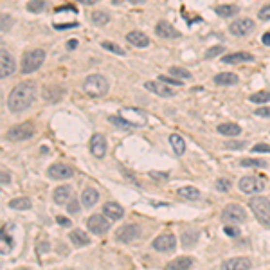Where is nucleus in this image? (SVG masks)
Instances as JSON below:
<instances>
[{
  "label": "nucleus",
  "mask_w": 270,
  "mask_h": 270,
  "mask_svg": "<svg viewBox=\"0 0 270 270\" xmlns=\"http://www.w3.org/2000/svg\"><path fill=\"white\" fill-rule=\"evenodd\" d=\"M36 97V83L22 81L13 88L7 95V107L11 112H22L31 107V103Z\"/></svg>",
  "instance_id": "f257e3e1"
},
{
  "label": "nucleus",
  "mask_w": 270,
  "mask_h": 270,
  "mask_svg": "<svg viewBox=\"0 0 270 270\" xmlns=\"http://www.w3.org/2000/svg\"><path fill=\"white\" fill-rule=\"evenodd\" d=\"M108 79L103 74H90L83 83V90L87 92L90 97H103L108 92Z\"/></svg>",
  "instance_id": "f03ea898"
},
{
  "label": "nucleus",
  "mask_w": 270,
  "mask_h": 270,
  "mask_svg": "<svg viewBox=\"0 0 270 270\" xmlns=\"http://www.w3.org/2000/svg\"><path fill=\"white\" fill-rule=\"evenodd\" d=\"M249 207L252 209L256 220L263 227L270 229V200H267L265 196H252L249 202Z\"/></svg>",
  "instance_id": "7ed1b4c3"
},
{
  "label": "nucleus",
  "mask_w": 270,
  "mask_h": 270,
  "mask_svg": "<svg viewBox=\"0 0 270 270\" xmlns=\"http://www.w3.org/2000/svg\"><path fill=\"white\" fill-rule=\"evenodd\" d=\"M45 60V50L44 49H32L29 52H25L24 58H22V72L24 74H31V72H36L42 63Z\"/></svg>",
  "instance_id": "20e7f679"
},
{
  "label": "nucleus",
  "mask_w": 270,
  "mask_h": 270,
  "mask_svg": "<svg viewBox=\"0 0 270 270\" xmlns=\"http://www.w3.org/2000/svg\"><path fill=\"white\" fill-rule=\"evenodd\" d=\"M267 186V180L265 176L254 175V176H243L239 180V189L241 193H247V195H252V193H261Z\"/></svg>",
  "instance_id": "39448f33"
},
{
  "label": "nucleus",
  "mask_w": 270,
  "mask_h": 270,
  "mask_svg": "<svg viewBox=\"0 0 270 270\" xmlns=\"http://www.w3.org/2000/svg\"><path fill=\"white\" fill-rule=\"evenodd\" d=\"M34 135V126L32 123H22V125H16L9 128L6 132V137L9 141H27Z\"/></svg>",
  "instance_id": "423d86ee"
},
{
  "label": "nucleus",
  "mask_w": 270,
  "mask_h": 270,
  "mask_svg": "<svg viewBox=\"0 0 270 270\" xmlns=\"http://www.w3.org/2000/svg\"><path fill=\"white\" fill-rule=\"evenodd\" d=\"M222 220L229 222V223H239V222L247 220V213L245 209L241 207L239 204H229L223 213H222Z\"/></svg>",
  "instance_id": "0eeeda50"
},
{
  "label": "nucleus",
  "mask_w": 270,
  "mask_h": 270,
  "mask_svg": "<svg viewBox=\"0 0 270 270\" xmlns=\"http://www.w3.org/2000/svg\"><path fill=\"white\" fill-rule=\"evenodd\" d=\"M16 65H15V58L6 50V47L2 45V50H0V78L6 79L15 72Z\"/></svg>",
  "instance_id": "6e6552de"
},
{
  "label": "nucleus",
  "mask_w": 270,
  "mask_h": 270,
  "mask_svg": "<svg viewBox=\"0 0 270 270\" xmlns=\"http://www.w3.org/2000/svg\"><path fill=\"white\" fill-rule=\"evenodd\" d=\"M176 247V238L173 236V234H160V236H157V238L153 239V249L159 252H173Z\"/></svg>",
  "instance_id": "1a4fd4ad"
},
{
  "label": "nucleus",
  "mask_w": 270,
  "mask_h": 270,
  "mask_svg": "<svg viewBox=\"0 0 270 270\" xmlns=\"http://www.w3.org/2000/svg\"><path fill=\"white\" fill-rule=\"evenodd\" d=\"M87 227L90 233L94 234H105L108 233V229H110V222L103 216V214H94V216H90L87 222Z\"/></svg>",
  "instance_id": "9d476101"
},
{
  "label": "nucleus",
  "mask_w": 270,
  "mask_h": 270,
  "mask_svg": "<svg viewBox=\"0 0 270 270\" xmlns=\"http://www.w3.org/2000/svg\"><path fill=\"white\" fill-rule=\"evenodd\" d=\"M252 29H254V22H252L251 18L234 20L233 24L229 25V31L233 32L234 36H247Z\"/></svg>",
  "instance_id": "9b49d317"
},
{
  "label": "nucleus",
  "mask_w": 270,
  "mask_h": 270,
  "mask_svg": "<svg viewBox=\"0 0 270 270\" xmlns=\"http://www.w3.org/2000/svg\"><path fill=\"white\" fill-rule=\"evenodd\" d=\"M47 175L50 178H54V180H65V178H70L74 175V170L67 164H52L47 170Z\"/></svg>",
  "instance_id": "f8f14e48"
},
{
  "label": "nucleus",
  "mask_w": 270,
  "mask_h": 270,
  "mask_svg": "<svg viewBox=\"0 0 270 270\" xmlns=\"http://www.w3.org/2000/svg\"><path fill=\"white\" fill-rule=\"evenodd\" d=\"M90 151L97 159H103L107 155V139H105V135L95 133L94 137L90 139Z\"/></svg>",
  "instance_id": "ddd939ff"
},
{
  "label": "nucleus",
  "mask_w": 270,
  "mask_h": 270,
  "mask_svg": "<svg viewBox=\"0 0 270 270\" xmlns=\"http://www.w3.org/2000/svg\"><path fill=\"white\" fill-rule=\"evenodd\" d=\"M252 261L249 258H231L222 263V270H251Z\"/></svg>",
  "instance_id": "4468645a"
},
{
  "label": "nucleus",
  "mask_w": 270,
  "mask_h": 270,
  "mask_svg": "<svg viewBox=\"0 0 270 270\" xmlns=\"http://www.w3.org/2000/svg\"><path fill=\"white\" fill-rule=\"evenodd\" d=\"M146 88L151 90L153 94L160 95V97H173V95H175V90L170 88L166 83L160 81V79H159V81H148L146 83Z\"/></svg>",
  "instance_id": "2eb2a0df"
},
{
  "label": "nucleus",
  "mask_w": 270,
  "mask_h": 270,
  "mask_svg": "<svg viewBox=\"0 0 270 270\" xmlns=\"http://www.w3.org/2000/svg\"><path fill=\"white\" fill-rule=\"evenodd\" d=\"M139 227L133 225V223H130V225H123L121 229H117V233H115V236H117V239L119 241H125V243H128V241H132V239H135L139 236Z\"/></svg>",
  "instance_id": "dca6fc26"
},
{
  "label": "nucleus",
  "mask_w": 270,
  "mask_h": 270,
  "mask_svg": "<svg viewBox=\"0 0 270 270\" xmlns=\"http://www.w3.org/2000/svg\"><path fill=\"white\" fill-rule=\"evenodd\" d=\"M155 34H159L160 38H178L180 36V32L176 31L170 22H166V20H160V22L157 24V27H155Z\"/></svg>",
  "instance_id": "f3484780"
},
{
  "label": "nucleus",
  "mask_w": 270,
  "mask_h": 270,
  "mask_svg": "<svg viewBox=\"0 0 270 270\" xmlns=\"http://www.w3.org/2000/svg\"><path fill=\"white\" fill-rule=\"evenodd\" d=\"M103 213H105L108 220H121L123 214H125V209L121 207L119 204H115V202H107L103 206Z\"/></svg>",
  "instance_id": "a211bd4d"
},
{
  "label": "nucleus",
  "mask_w": 270,
  "mask_h": 270,
  "mask_svg": "<svg viewBox=\"0 0 270 270\" xmlns=\"http://www.w3.org/2000/svg\"><path fill=\"white\" fill-rule=\"evenodd\" d=\"M193 265H195V259L191 258V256H180V258L170 261V263L166 265V269L168 270H189Z\"/></svg>",
  "instance_id": "6ab92c4d"
},
{
  "label": "nucleus",
  "mask_w": 270,
  "mask_h": 270,
  "mask_svg": "<svg viewBox=\"0 0 270 270\" xmlns=\"http://www.w3.org/2000/svg\"><path fill=\"white\" fill-rule=\"evenodd\" d=\"M126 40H128L132 45H135V47H148V45H150V38L141 31L128 32V34H126Z\"/></svg>",
  "instance_id": "aec40b11"
},
{
  "label": "nucleus",
  "mask_w": 270,
  "mask_h": 270,
  "mask_svg": "<svg viewBox=\"0 0 270 270\" xmlns=\"http://www.w3.org/2000/svg\"><path fill=\"white\" fill-rule=\"evenodd\" d=\"M252 60H254V56L249 54V52H233V54H227V56H223V63H229V65L252 62Z\"/></svg>",
  "instance_id": "412c9836"
},
{
  "label": "nucleus",
  "mask_w": 270,
  "mask_h": 270,
  "mask_svg": "<svg viewBox=\"0 0 270 270\" xmlns=\"http://www.w3.org/2000/svg\"><path fill=\"white\" fill-rule=\"evenodd\" d=\"M70 196H72V189L69 186H60L52 193V198H54L56 204H67L70 200Z\"/></svg>",
  "instance_id": "4be33fe9"
},
{
  "label": "nucleus",
  "mask_w": 270,
  "mask_h": 270,
  "mask_svg": "<svg viewBox=\"0 0 270 270\" xmlns=\"http://www.w3.org/2000/svg\"><path fill=\"white\" fill-rule=\"evenodd\" d=\"M176 193H178V196L184 198V200H189V202L200 200V191L196 188H193V186H184V188H180Z\"/></svg>",
  "instance_id": "5701e85b"
},
{
  "label": "nucleus",
  "mask_w": 270,
  "mask_h": 270,
  "mask_svg": "<svg viewBox=\"0 0 270 270\" xmlns=\"http://www.w3.org/2000/svg\"><path fill=\"white\" fill-rule=\"evenodd\" d=\"M239 81V78L233 72H222V74L214 76V83L216 85H223V87H229V85H236Z\"/></svg>",
  "instance_id": "b1692460"
},
{
  "label": "nucleus",
  "mask_w": 270,
  "mask_h": 270,
  "mask_svg": "<svg viewBox=\"0 0 270 270\" xmlns=\"http://www.w3.org/2000/svg\"><path fill=\"white\" fill-rule=\"evenodd\" d=\"M97 200H99V193H97L94 188H87L85 191H83L81 202H83L85 207H92L94 204H97Z\"/></svg>",
  "instance_id": "393cba45"
},
{
  "label": "nucleus",
  "mask_w": 270,
  "mask_h": 270,
  "mask_svg": "<svg viewBox=\"0 0 270 270\" xmlns=\"http://www.w3.org/2000/svg\"><path fill=\"white\" fill-rule=\"evenodd\" d=\"M218 132L222 135H227V137H238L241 133V128L238 125H234V123H223V125L218 126Z\"/></svg>",
  "instance_id": "a878e982"
},
{
  "label": "nucleus",
  "mask_w": 270,
  "mask_h": 270,
  "mask_svg": "<svg viewBox=\"0 0 270 270\" xmlns=\"http://www.w3.org/2000/svg\"><path fill=\"white\" fill-rule=\"evenodd\" d=\"M70 241L74 243L76 247H85L90 243V238H88L87 234L83 233V231H79V229H76V231H72V233L69 234Z\"/></svg>",
  "instance_id": "bb28decb"
},
{
  "label": "nucleus",
  "mask_w": 270,
  "mask_h": 270,
  "mask_svg": "<svg viewBox=\"0 0 270 270\" xmlns=\"http://www.w3.org/2000/svg\"><path fill=\"white\" fill-rule=\"evenodd\" d=\"M239 11L238 6H233V4H223V6L216 7V15H220L223 18H229V16H234L236 13Z\"/></svg>",
  "instance_id": "cd10ccee"
},
{
  "label": "nucleus",
  "mask_w": 270,
  "mask_h": 270,
  "mask_svg": "<svg viewBox=\"0 0 270 270\" xmlns=\"http://www.w3.org/2000/svg\"><path fill=\"white\" fill-rule=\"evenodd\" d=\"M9 207L18 209V211H25V209H31V200L27 196H20V198H13L9 202Z\"/></svg>",
  "instance_id": "c85d7f7f"
},
{
  "label": "nucleus",
  "mask_w": 270,
  "mask_h": 270,
  "mask_svg": "<svg viewBox=\"0 0 270 270\" xmlns=\"http://www.w3.org/2000/svg\"><path fill=\"white\" fill-rule=\"evenodd\" d=\"M170 143H171V146H173V150H175L176 155H182L184 151H186V143H184V139L180 137V135H176V133L170 135Z\"/></svg>",
  "instance_id": "c756f323"
},
{
  "label": "nucleus",
  "mask_w": 270,
  "mask_h": 270,
  "mask_svg": "<svg viewBox=\"0 0 270 270\" xmlns=\"http://www.w3.org/2000/svg\"><path fill=\"white\" fill-rule=\"evenodd\" d=\"M47 6L45 0H29L27 2V11L29 13H42Z\"/></svg>",
  "instance_id": "7c9ffc66"
},
{
  "label": "nucleus",
  "mask_w": 270,
  "mask_h": 270,
  "mask_svg": "<svg viewBox=\"0 0 270 270\" xmlns=\"http://www.w3.org/2000/svg\"><path fill=\"white\" fill-rule=\"evenodd\" d=\"M182 245L184 247H191L196 243V239H198V233H195V231H186V233L182 234Z\"/></svg>",
  "instance_id": "2f4dec72"
},
{
  "label": "nucleus",
  "mask_w": 270,
  "mask_h": 270,
  "mask_svg": "<svg viewBox=\"0 0 270 270\" xmlns=\"http://www.w3.org/2000/svg\"><path fill=\"white\" fill-rule=\"evenodd\" d=\"M90 18H92V24H95V25H105V24H108V22H110V16H108L107 13H103V11H94Z\"/></svg>",
  "instance_id": "473e14b6"
},
{
  "label": "nucleus",
  "mask_w": 270,
  "mask_h": 270,
  "mask_svg": "<svg viewBox=\"0 0 270 270\" xmlns=\"http://www.w3.org/2000/svg\"><path fill=\"white\" fill-rule=\"evenodd\" d=\"M239 164L243 168H267V162L261 160V159H243Z\"/></svg>",
  "instance_id": "72a5a7b5"
},
{
  "label": "nucleus",
  "mask_w": 270,
  "mask_h": 270,
  "mask_svg": "<svg viewBox=\"0 0 270 270\" xmlns=\"http://www.w3.org/2000/svg\"><path fill=\"white\" fill-rule=\"evenodd\" d=\"M249 99L252 101V103H256V105H267L270 101V92H256V94H252Z\"/></svg>",
  "instance_id": "f704fd0d"
},
{
  "label": "nucleus",
  "mask_w": 270,
  "mask_h": 270,
  "mask_svg": "<svg viewBox=\"0 0 270 270\" xmlns=\"http://www.w3.org/2000/svg\"><path fill=\"white\" fill-rule=\"evenodd\" d=\"M171 76H175V78H182V79H191V72L188 69H184V67H171L170 69Z\"/></svg>",
  "instance_id": "c9c22d12"
},
{
  "label": "nucleus",
  "mask_w": 270,
  "mask_h": 270,
  "mask_svg": "<svg viewBox=\"0 0 270 270\" xmlns=\"http://www.w3.org/2000/svg\"><path fill=\"white\" fill-rule=\"evenodd\" d=\"M101 47H103V49H107V50H110V52H113V54L125 56V50L121 49L117 44H113V42H103V44H101Z\"/></svg>",
  "instance_id": "e433bc0d"
},
{
  "label": "nucleus",
  "mask_w": 270,
  "mask_h": 270,
  "mask_svg": "<svg viewBox=\"0 0 270 270\" xmlns=\"http://www.w3.org/2000/svg\"><path fill=\"white\" fill-rule=\"evenodd\" d=\"M108 121H110L113 126H119V128H133V126L130 125V123H128L126 119H123L121 115H110V117H108Z\"/></svg>",
  "instance_id": "4c0bfd02"
},
{
  "label": "nucleus",
  "mask_w": 270,
  "mask_h": 270,
  "mask_svg": "<svg viewBox=\"0 0 270 270\" xmlns=\"http://www.w3.org/2000/svg\"><path fill=\"white\" fill-rule=\"evenodd\" d=\"M11 247H13L11 238H9V236L2 231V254H7V252L11 251Z\"/></svg>",
  "instance_id": "58836bf2"
},
{
  "label": "nucleus",
  "mask_w": 270,
  "mask_h": 270,
  "mask_svg": "<svg viewBox=\"0 0 270 270\" xmlns=\"http://www.w3.org/2000/svg\"><path fill=\"white\" fill-rule=\"evenodd\" d=\"M223 50H225V47H223V45H214V47H211V49H209L207 52H206V58H209V60H211V58L218 56V54H222Z\"/></svg>",
  "instance_id": "ea45409f"
},
{
  "label": "nucleus",
  "mask_w": 270,
  "mask_h": 270,
  "mask_svg": "<svg viewBox=\"0 0 270 270\" xmlns=\"http://www.w3.org/2000/svg\"><path fill=\"white\" fill-rule=\"evenodd\" d=\"M159 79H160L162 83H166V85H168V83H170V85H176V87H182V85H184V81H182V79H178V78H168V76H159Z\"/></svg>",
  "instance_id": "a19ab883"
},
{
  "label": "nucleus",
  "mask_w": 270,
  "mask_h": 270,
  "mask_svg": "<svg viewBox=\"0 0 270 270\" xmlns=\"http://www.w3.org/2000/svg\"><path fill=\"white\" fill-rule=\"evenodd\" d=\"M247 146L245 141H233V143H227L225 148L227 150H243Z\"/></svg>",
  "instance_id": "79ce46f5"
},
{
  "label": "nucleus",
  "mask_w": 270,
  "mask_h": 270,
  "mask_svg": "<svg viewBox=\"0 0 270 270\" xmlns=\"http://www.w3.org/2000/svg\"><path fill=\"white\" fill-rule=\"evenodd\" d=\"M216 189L218 191H229L231 189V182L227 178H220V180H216Z\"/></svg>",
  "instance_id": "37998d69"
},
{
  "label": "nucleus",
  "mask_w": 270,
  "mask_h": 270,
  "mask_svg": "<svg viewBox=\"0 0 270 270\" xmlns=\"http://www.w3.org/2000/svg\"><path fill=\"white\" fill-rule=\"evenodd\" d=\"M223 233L229 234L231 238H236V236H239L238 227H233V225H225V227H223Z\"/></svg>",
  "instance_id": "c03bdc74"
},
{
  "label": "nucleus",
  "mask_w": 270,
  "mask_h": 270,
  "mask_svg": "<svg viewBox=\"0 0 270 270\" xmlns=\"http://www.w3.org/2000/svg\"><path fill=\"white\" fill-rule=\"evenodd\" d=\"M252 151H256V153H270V146L265 144V143H259L252 148Z\"/></svg>",
  "instance_id": "a18cd8bd"
},
{
  "label": "nucleus",
  "mask_w": 270,
  "mask_h": 270,
  "mask_svg": "<svg viewBox=\"0 0 270 270\" xmlns=\"http://www.w3.org/2000/svg\"><path fill=\"white\" fill-rule=\"evenodd\" d=\"M258 16H259V20H270V4L269 6H265L263 9H259V13H258Z\"/></svg>",
  "instance_id": "49530a36"
},
{
  "label": "nucleus",
  "mask_w": 270,
  "mask_h": 270,
  "mask_svg": "<svg viewBox=\"0 0 270 270\" xmlns=\"http://www.w3.org/2000/svg\"><path fill=\"white\" fill-rule=\"evenodd\" d=\"M256 115H259V117H270V107H259L256 108Z\"/></svg>",
  "instance_id": "de8ad7c7"
},
{
  "label": "nucleus",
  "mask_w": 270,
  "mask_h": 270,
  "mask_svg": "<svg viewBox=\"0 0 270 270\" xmlns=\"http://www.w3.org/2000/svg\"><path fill=\"white\" fill-rule=\"evenodd\" d=\"M74 27H78V24H56L54 25V29H58V31H63V29H74Z\"/></svg>",
  "instance_id": "09e8293b"
},
{
  "label": "nucleus",
  "mask_w": 270,
  "mask_h": 270,
  "mask_svg": "<svg viewBox=\"0 0 270 270\" xmlns=\"http://www.w3.org/2000/svg\"><path fill=\"white\" fill-rule=\"evenodd\" d=\"M9 16H7V15H2V32H6L7 29H9V24H11V22H9Z\"/></svg>",
  "instance_id": "8fccbe9b"
},
{
  "label": "nucleus",
  "mask_w": 270,
  "mask_h": 270,
  "mask_svg": "<svg viewBox=\"0 0 270 270\" xmlns=\"http://www.w3.org/2000/svg\"><path fill=\"white\" fill-rule=\"evenodd\" d=\"M56 222H58V223H60L62 227H70V225H72V222H70L69 218H65V216H58Z\"/></svg>",
  "instance_id": "3c124183"
},
{
  "label": "nucleus",
  "mask_w": 270,
  "mask_h": 270,
  "mask_svg": "<svg viewBox=\"0 0 270 270\" xmlns=\"http://www.w3.org/2000/svg\"><path fill=\"white\" fill-rule=\"evenodd\" d=\"M67 209H69V213H72V214H74V213H78V211H79V204H78V202H70V204H69V207H67Z\"/></svg>",
  "instance_id": "603ef678"
},
{
  "label": "nucleus",
  "mask_w": 270,
  "mask_h": 270,
  "mask_svg": "<svg viewBox=\"0 0 270 270\" xmlns=\"http://www.w3.org/2000/svg\"><path fill=\"white\" fill-rule=\"evenodd\" d=\"M76 2H79V4H85V6H94L97 0H76Z\"/></svg>",
  "instance_id": "864d4df0"
},
{
  "label": "nucleus",
  "mask_w": 270,
  "mask_h": 270,
  "mask_svg": "<svg viewBox=\"0 0 270 270\" xmlns=\"http://www.w3.org/2000/svg\"><path fill=\"white\" fill-rule=\"evenodd\" d=\"M6 184H9V175L6 171H2V186H6Z\"/></svg>",
  "instance_id": "5fc2aeb1"
},
{
  "label": "nucleus",
  "mask_w": 270,
  "mask_h": 270,
  "mask_svg": "<svg viewBox=\"0 0 270 270\" xmlns=\"http://www.w3.org/2000/svg\"><path fill=\"white\" fill-rule=\"evenodd\" d=\"M261 42H263L265 45H270V32H265L263 38H261Z\"/></svg>",
  "instance_id": "6e6d98bb"
},
{
  "label": "nucleus",
  "mask_w": 270,
  "mask_h": 270,
  "mask_svg": "<svg viewBox=\"0 0 270 270\" xmlns=\"http://www.w3.org/2000/svg\"><path fill=\"white\" fill-rule=\"evenodd\" d=\"M67 47H69V49H74V47H78V42H76V40H69Z\"/></svg>",
  "instance_id": "4d7b16f0"
},
{
  "label": "nucleus",
  "mask_w": 270,
  "mask_h": 270,
  "mask_svg": "<svg viewBox=\"0 0 270 270\" xmlns=\"http://www.w3.org/2000/svg\"><path fill=\"white\" fill-rule=\"evenodd\" d=\"M128 2H132V4H144V0H128Z\"/></svg>",
  "instance_id": "13d9d810"
}]
</instances>
